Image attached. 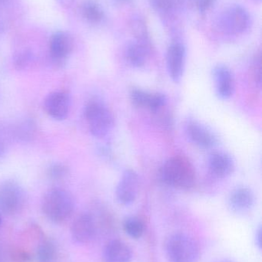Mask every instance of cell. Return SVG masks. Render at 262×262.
<instances>
[{"label": "cell", "mask_w": 262, "mask_h": 262, "mask_svg": "<svg viewBox=\"0 0 262 262\" xmlns=\"http://www.w3.org/2000/svg\"><path fill=\"white\" fill-rule=\"evenodd\" d=\"M167 98L163 94H152L148 108L152 112H157L166 105Z\"/></svg>", "instance_id": "cell-26"}, {"label": "cell", "mask_w": 262, "mask_h": 262, "mask_svg": "<svg viewBox=\"0 0 262 262\" xmlns=\"http://www.w3.org/2000/svg\"><path fill=\"white\" fill-rule=\"evenodd\" d=\"M220 262H232V261H220Z\"/></svg>", "instance_id": "cell-35"}, {"label": "cell", "mask_w": 262, "mask_h": 262, "mask_svg": "<svg viewBox=\"0 0 262 262\" xmlns=\"http://www.w3.org/2000/svg\"><path fill=\"white\" fill-rule=\"evenodd\" d=\"M149 51L150 44L134 40L130 41L126 47V58L132 67L141 68L146 64Z\"/></svg>", "instance_id": "cell-18"}, {"label": "cell", "mask_w": 262, "mask_h": 262, "mask_svg": "<svg viewBox=\"0 0 262 262\" xmlns=\"http://www.w3.org/2000/svg\"><path fill=\"white\" fill-rule=\"evenodd\" d=\"M150 6L158 15L172 18L181 14L187 7L188 0H150Z\"/></svg>", "instance_id": "cell-17"}, {"label": "cell", "mask_w": 262, "mask_h": 262, "mask_svg": "<svg viewBox=\"0 0 262 262\" xmlns=\"http://www.w3.org/2000/svg\"><path fill=\"white\" fill-rule=\"evenodd\" d=\"M115 1L118 2V3H127L130 0H115Z\"/></svg>", "instance_id": "cell-32"}, {"label": "cell", "mask_w": 262, "mask_h": 262, "mask_svg": "<svg viewBox=\"0 0 262 262\" xmlns=\"http://www.w3.org/2000/svg\"><path fill=\"white\" fill-rule=\"evenodd\" d=\"M261 232L262 230L261 228H260L259 229H258V232H257V235H256V243L257 245H258V247L261 249Z\"/></svg>", "instance_id": "cell-31"}, {"label": "cell", "mask_w": 262, "mask_h": 262, "mask_svg": "<svg viewBox=\"0 0 262 262\" xmlns=\"http://www.w3.org/2000/svg\"><path fill=\"white\" fill-rule=\"evenodd\" d=\"M96 232V223L91 214H82L72 224V238L79 244H86L92 241Z\"/></svg>", "instance_id": "cell-12"}, {"label": "cell", "mask_w": 262, "mask_h": 262, "mask_svg": "<svg viewBox=\"0 0 262 262\" xmlns=\"http://www.w3.org/2000/svg\"><path fill=\"white\" fill-rule=\"evenodd\" d=\"M56 255V249L53 243L45 241L38 246L37 258L39 262H52Z\"/></svg>", "instance_id": "cell-23"}, {"label": "cell", "mask_w": 262, "mask_h": 262, "mask_svg": "<svg viewBox=\"0 0 262 262\" xmlns=\"http://www.w3.org/2000/svg\"><path fill=\"white\" fill-rule=\"evenodd\" d=\"M73 49L72 36L66 32H55L49 43V52L54 64L63 66L70 56Z\"/></svg>", "instance_id": "cell-10"}, {"label": "cell", "mask_w": 262, "mask_h": 262, "mask_svg": "<svg viewBox=\"0 0 262 262\" xmlns=\"http://www.w3.org/2000/svg\"><path fill=\"white\" fill-rule=\"evenodd\" d=\"M152 94L141 89H132L130 96L132 103L137 107H148Z\"/></svg>", "instance_id": "cell-24"}, {"label": "cell", "mask_w": 262, "mask_h": 262, "mask_svg": "<svg viewBox=\"0 0 262 262\" xmlns=\"http://www.w3.org/2000/svg\"><path fill=\"white\" fill-rule=\"evenodd\" d=\"M32 59V55L28 52H23L17 55L15 58V64L18 69H24L26 66L29 64Z\"/></svg>", "instance_id": "cell-28"}, {"label": "cell", "mask_w": 262, "mask_h": 262, "mask_svg": "<svg viewBox=\"0 0 262 262\" xmlns=\"http://www.w3.org/2000/svg\"><path fill=\"white\" fill-rule=\"evenodd\" d=\"M186 49L184 45L175 41L169 46L166 53V66L172 81H181L186 66Z\"/></svg>", "instance_id": "cell-9"}, {"label": "cell", "mask_w": 262, "mask_h": 262, "mask_svg": "<svg viewBox=\"0 0 262 262\" xmlns=\"http://www.w3.org/2000/svg\"><path fill=\"white\" fill-rule=\"evenodd\" d=\"M255 203V196L250 189L246 187L237 188L229 197V206L237 213L248 212Z\"/></svg>", "instance_id": "cell-16"}, {"label": "cell", "mask_w": 262, "mask_h": 262, "mask_svg": "<svg viewBox=\"0 0 262 262\" xmlns=\"http://www.w3.org/2000/svg\"><path fill=\"white\" fill-rule=\"evenodd\" d=\"M16 138L22 141H29L35 135V124L31 120L23 121L17 126L15 129Z\"/></svg>", "instance_id": "cell-22"}, {"label": "cell", "mask_w": 262, "mask_h": 262, "mask_svg": "<svg viewBox=\"0 0 262 262\" xmlns=\"http://www.w3.org/2000/svg\"><path fill=\"white\" fill-rule=\"evenodd\" d=\"M162 180L168 186L178 189H189L195 183V172L192 166L179 158H171L161 167Z\"/></svg>", "instance_id": "cell-2"}, {"label": "cell", "mask_w": 262, "mask_h": 262, "mask_svg": "<svg viewBox=\"0 0 262 262\" xmlns=\"http://www.w3.org/2000/svg\"><path fill=\"white\" fill-rule=\"evenodd\" d=\"M44 108L49 117L56 121H63L70 112V97L66 92H52L45 99Z\"/></svg>", "instance_id": "cell-11"}, {"label": "cell", "mask_w": 262, "mask_h": 262, "mask_svg": "<svg viewBox=\"0 0 262 262\" xmlns=\"http://www.w3.org/2000/svg\"><path fill=\"white\" fill-rule=\"evenodd\" d=\"M80 12L85 21L94 26L101 24L106 18L103 6L96 0H84L80 7Z\"/></svg>", "instance_id": "cell-19"}, {"label": "cell", "mask_w": 262, "mask_h": 262, "mask_svg": "<svg viewBox=\"0 0 262 262\" xmlns=\"http://www.w3.org/2000/svg\"><path fill=\"white\" fill-rule=\"evenodd\" d=\"M139 190V177L132 169L123 172L118 185L115 195L120 204L129 206L136 200Z\"/></svg>", "instance_id": "cell-7"}, {"label": "cell", "mask_w": 262, "mask_h": 262, "mask_svg": "<svg viewBox=\"0 0 262 262\" xmlns=\"http://www.w3.org/2000/svg\"><path fill=\"white\" fill-rule=\"evenodd\" d=\"M123 229L130 238L138 239L144 234V223L137 217H128L123 223Z\"/></svg>", "instance_id": "cell-21"}, {"label": "cell", "mask_w": 262, "mask_h": 262, "mask_svg": "<svg viewBox=\"0 0 262 262\" xmlns=\"http://www.w3.org/2000/svg\"><path fill=\"white\" fill-rule=\"evenodd\" d=\"M5 1H6V0H0V3H4Z\"/></svg>", "instance_id": "cell-34"}, {"label": "cell", "mask_w": 262, "mask_h": 262, "mask_svg": "<svg viewBox=\"0 0 262 262\" xmlns=\"http://www.w3.org/2000/svg\"><path fill=\"white\" fill-rule=\"evenodd\" d=\"M91 134L95 137H103L109 134L113 126V117L103 103L92 101L86 104L84 111Z\"/></svg>", "instance_id": "cell-5"}, {"label": "cell", "mask_w": 262, "mask_h": 262, "mask_svg": "<svg viewBox=\"0 0 262 262\" xmlns=\"http://www.w3.org/2000/svg\"><path fill=\"white\" fill-rule=\"evenodd\" d=\"M75 203L72 195L63 189H53L46 192L42 201V209L48 220L63 223L73 212Z\"/></svg>", "instance_id": "cell-1"}, {"label": "cell", "mask_w": 262, "mask_h": 262, "mask_svg": "<svg viewBox=\"0 0 262 262\" xmlns=\"http://www.w3.org/2000/svg\"><path fill=\"white\" fill-rule=\"evenodd\" d=\"M48 176L54 180H62L69 173V169L66 165L60 163H52L48 168Z\"/></svg>", "instance_id": "cell-25"}, {"label": "cell", "mask_w": 262, "mask_h": 262, "mask_svg": "<svg viewBox=\"0 0 262 262\" xmlns=\"http://www.w3.org/2000/svg\"><path fill=\"white\" fill-rule=\"evenodd\" d=\"M215 26L221 33L238 35L249 30L251 17L249 12L239 5H231L225 8L217 16Z\"/></svg>", "instance_id": "cell-3"}, {"label": "cell", "mask_w": 262, "mask_h": 262, "mask_svg": "<svg viewBox=\"0 0 262 262\" xmlns=\"http://www.w3.org/2000/svg\"><path fill=\"white\" fill-rule=\"evenodd\" d=\"M166 252L169 262H198L200 256L196 242L185 233L171 235L166 242Z\"/></svg>", "instance_id": "cell-4"}, {"label": "cell", "mask_w": 262, "mask_h": 262, "mask_svg": "<svg viewBox=\"0 0 262 262\" xmlns=\"http://www.w3.org/2000/svg\"><path fill=\"white\" fill-rule=\"evenodd\" d=\"M103 259L105 262H131L132 259V250L123 242L112 240L105 247Z\"/></svg>", "instance_id": "cell-14"}, {"label": "cell", "mask_w": 262, "mask_h": 262, "mask_svg": "<svg viewBox=\"0 0 262 262\" xmlns=\"http://www.w3.org/2000/svg\"><path fill=\"white\" fill-rule=\"evenodd\" d=\"M217 0H193L194 6L201 15L207 13L215 6Z\"/></svg>", "instance_id": "cell-27"}, {"label": "cell", "mask_w": 262, "mask_h": 262, "mask_svg": "<svg viewBox=\"0 0 262 262\" xmlns=\"http://www.w3.org/2000/svg\"><path fill=\"white\" fill-rule=\"evenodd\" d=\"M6 149H7V143H6V139L0 133V158L5 155Z\"/></svg>", "instance_id": "cell-29"}, {"label": "cell", "mask_w": 262, "mask_h": 262, "mask_svg": "<svg viewBox=\"0 0 262 262\" xmlns=\"http://www.w3.org/2000/svg\"><path fill=\"white\" fill-rule=\"evenodd\" d=\"M2 223H3V220H2L1 215H0V226H1Z\"/></svg>", "instance_id": "cell-33"}, {"label": "cell", "mask_w": 262, "mask_h": 262, "mask_svg": "<svg viewBox=\"0 0 262 262\" xmlns=\"http://www.w3.org/2000/svg\"><path fill=\"white\" fill-rule=\"evenodd\" d=\"M58 3L63 7L69 8L73 4L74 0H57Z\"/></svg>", "instance_id": "cell-30"}, {"label": "cell", "mask_w": 262, "mask_h": 262, "mask_svg": "<svg viewBox=\"0 0 262 262\" xmlns=\"http://www.w3.org/2000/svg\"><path fill=\"white\" fill-rule=\"evenodd\" d=\"M129 29L135 41L150 44L149 31L144 18L139 15H133L129 20Z\"/></svg>", "instance_id": "cell-20"}, {"label": "cell", "mask_w": 262, "mask_h": 262, "mask_svg": "<svg viewBox=\"0 0 262 262\" xmlns=\"http://www.w3.org/2000/svg\"><path fill=\"white\" fill-rule=\"evenodd\" d=\"M217 95L223 100L229 99L235 91V80L229 68L223 64H218L213 69Z\"/></svg>", "instance_id": "cell-13"}, {"label": "cell", "mask_w": 262, "mask_h": 262, "mask_svg": "<svg viewBox=\"0 0 262 262\" xmlns=\"http://www.w3.org/2000/svg\"><path fill=\"white\" fill-rule=\"evenodd\" d=\"M26 195L22 186L14 180L0 183V211L6 215L19 212L25 204Z\"/></svg>", "instance_id": "cell-6"}, {"label": "cell", "mask_w": 262, "mask_h": 262, "mask_svg": "<svg viewBox=\"0 0 262 262\" xmlns=\"http://www.w3.org/2000/svg\"><path fill=\"white\" fill-rule=\"evenodd\" d=\"M211 172L218 178L229 177L235 169V163L229 154L225 152H214L209 159Z\"/></svg>", "instance_id": "cell-15"}, {"label": "cell", "mask_w": 262, "mask_h": 262, "mask_svg": "<svg viewBox=\"0 0 262 262\" xmlns=\"http://www.w3.org/2000/svg\"><path fill=\"white\" fill-rule=\"evenodd\" d=\"M185 132L190 141L203 149H211L218 143L216 135L210 129L195 120L186 121Z\"/></svg>", "instance_id": "cell-8"}]
</instances>
